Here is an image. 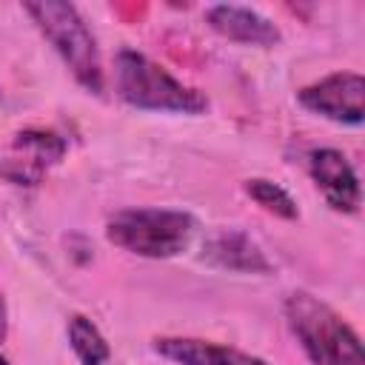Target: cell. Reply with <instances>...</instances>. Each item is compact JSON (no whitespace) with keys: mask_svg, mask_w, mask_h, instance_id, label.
Listing matches in <instances>:
<instances>
[{"mask_svg":"<svg viewBox=\"0 0 365 365\" xmlns=\"http://www.w3.org/2000/svg\"><path fill=\"white\" fill-rule=\"evenodd\" d=\"M285 317L314 365H365L359 336L331 305L297 291L285 302Z\"/></svg>","mask_w":365,"mask_h":365,"instance_id":"obj_1","label":"cell"},{"mask_svg":"<svg viewBox=\"0 0 365 365\" xmlns=\"http://www.w3.org/2000/svg\"><path fill=\"white\" fill-rule=\"evenodd\" d=\"M114 88L128 106L145 111L202 114L208 108L205 94L182 86L160 63L131 48H123L114 57Z\"/></svg>","mask_w":365,"mask_h":365,"instance_id":"obj_2","label":"cell"},{"mask_svg":"<svg viewBox=\"0 0 365 365\" xmlns=\"http://www.w3.org/2000/svg\"><path fill=\"white\" fill-rule=\"evenodd\" d=\"M37 29L46 34V40L57 48V54L66 60L71 74L94 94L103 91V68H100V51L97 43L83 23L80 11L71 3L63 0H37L23 6Z\"/></svg>","mask_w":365,"mask_h":365,"instance_id":"obj_3","label":"cell"},{"mask_svg":"<svg viewBox=\"0 0 365 365\" xmlns=\"http://www.w3.org/2000/svg\"><path fill=\"white\" fill-rule=\"evenodd\" d=\"M194 234V217L168 208H128L108 220V242L137 257L165 259L180 254Z\"/></svg>","mask_w":365,"mask_h":365,"instance_id":"obj_4","label":"cell"},{"mask_svg":"<svg viewBox=\"0 0 365 365\" xmlns=\"http://www.w3.org/2000/svg\"><path fill=\"white\" fill-rule=\"evenodd\" d=\"M299 103L334 123L359 125L365 117V80L356 71H336L325 80L305 86L299 94Z\"/></svg>","mask_w":365,"mask_h":365,"instance_id":"obj_5","label":"cell"},{"mask_svg":"<svg viewBox=\"0 0 365 365\" xmlns=\"http://www.w3.org/2000/svg\"><path fill=\"white\" fill-rule=\"evenodd\" d=\"M66 154V140L54 131L29 128L14 134L11 151L6 160H0V177H6L14 185H37L54 163H60Z\"/></svg>","mask_w":365,"mask_h":365,"instance_id":"obj_6","label":"cell"},{"mask_svg":"<svg viewBox=\"0 0 365 365\" xmlns=\"http://www.w3.org/2000/svg\"><path fill=\"white\" fill-rule=\"evenodd\" d=\"M308 165H311V177L317 182V188L322 191V197L328 200V205L334 211L354 214L359 208V200H362L359 180H356V171L351 168V163L342 151L314 148L308 154Z\"/></svg>","mask_w":365,"mask_h":365,"instance_id":"obj_7","label":"cell"},{"mask_svg":"<svg viewBox=\"0 0 365 365\" xmlns=\"http://www.w3.org/2000/svg\"><path fill=\"white\" fill-rule=\"evenodd\" d=\"M202 259L217 268L240 271V274H268L271 259L265 251L240 228H217L202 242Z\"/></svg>","mask_w":365,"mask_h":365,"instance_id":"obj_8","label":"cell"},{"mask_svg":"<svg viewBox=\"0 0 365 365\" xmlns=\"http://www.w3.org/2000/svg\"><path fill=\"white\" fill-rule=\"evenodd\" d=\"M205 20L208 26L234 40V43H245V46H277L282 40V31L268 20L262 17L259 11L254 9H245V6H231V3H220V6H211L205 11Z\"/></svg>","mask_w":365,"mask_h":365,"instance_id":"obj_9","label":"cell"},{"mask_svg":"<svg viewBox=\"0 0 365 365\" xmlns=\"http://www.w3.org/2000/svg\"><path fill=\"white\" fill-rule=\"evenodd\" d=\"M154 351L177 365H268L259 356L242 354L228 345H214L191 336H163L154 339Z\"/></svg>","mask_w":365,"mask_h":365,"instance_id":"obj_10","label":"cell"},{"mask_svg":"<svg viewBox=\"0 0 365 365\" xmlns=\"http://www.w3.org/2000/svg\"><path fill=\"white\" fill-rule=\"evenodd\" d=\"M68 342H71V351L77 354L80 365H103L111 356L108 342L103 339L97 325L83 314L68 317Z\"/></svg>","mask_w":365,"mask_h":365,"instance_id":"obj_11","label":"cell"},{"mask_svg":"<svg viewBox=\"0 0 365 365\" xmlns=\"http://www.w3.org/2000/svg\"><path fill=\"white\" fill-rule=\"evenodd\" d=\"M245 194L257 202V205H262L265 211H271V214H277V217H282V220H297L299 217V211H297V202L291 200V194L285 191V188H279L277 182H271V180H245Z\"/></svg>","mask_w":365,"mask_h":365,"instance_id":"obj_12","label":"cell"},{"mask_svg":"<svg viewBox=\"0 0 365 365\" xmlns=\"http://www.w3.org/2000/svg\"><path fill=\"white\" fill-rule=\"evenodd\" d=\"M6 334H9V311H6V299L0 297V342L6 339Z\"/></svg>","mask_w":365,"mask_h":365,"instance_id":"obj_13","label":"cell"},{"mask_svg":"<svg viewBox=\"0 0 365 365\" xmlns=\"http://www.w3.org/2000/svg\"><path fill=\"white\" fill-rule=\"evenodd\" d=\"M0 365H9V359H6V356H3V354H0Z\"/></svg>","mask_w":365,"mask_h":365,"instance_id":"obj_14","label":"cell"}]
</instances>
